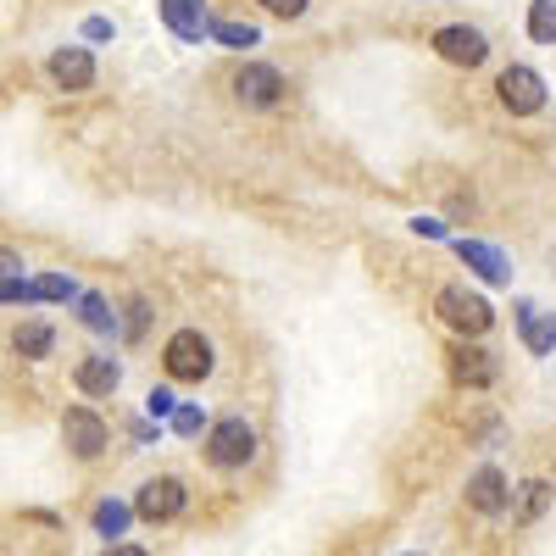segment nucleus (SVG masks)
<instances>
[{
	"label": "nucleus",
	"instance_id": "29",
	"mask_svg": "<svg viewBox=\"0 0 556 556\" xmlns=\"http://www.w3.org/2000/svg\"><path fill=\"white\" fill-rule=\"evenodd\" d=\"M406 228H412V235H424V240H451V228L440 217H412Z\"/></svg>",
	"mask_w": 556,
	"mask_h": 556
},
{
	"label": "nucleus",
	"instance_id": "25",
	"mask_svg": "<svg viewBox=\"0 0 556 556\" xmlns=\"http://www.w3.org/2000/svg\"><path fill=\"white\" fill-rule=\"evenodd\" d=\"M256 7H262L267 17H278V23H301V17L312 12V0H256Z\"/></svg>",
	"mask_w": 556,
	"mask_h": 556
},
{
	"label": "nucleus",
	"instance_id": "6",
	"mask_svg": "<svg viewBox=\"0 0 556 556\" xmlns=\"http://www.w3.org/2000/svg\"><path fill=\"white\" fill-rule=\"evenodd\" d=\"M429 45L445 67H462V73H479L490 62V34L473 28V23H445V28H434Z\"/></svg>",
	"mask_w": 556,
	"mask_h": 556
},
{
	"label": "nucleus",
	"instance_id": "7",
	"mask_svg": "<svg viewBox=\"0 0 556 556\" xmlns=\"http://www.w3.org/2000/svg\"><path fill=\"white\" fill-rule=\"evenodd\" d=\"M62 440L78 462H101L106 445H112V429H106V417L96 406H67L62 412Z\"/></svg>",
	"mask_w": 556,
	"mask_h": 556
},
{
	"label": "nucleus",
	"instance_id": "14",
	"mask_svg": "<svg viewBox=\"0 0 556 556\" xmlns=\"http://www.w3.org/2000/svg\"><path fill=\"white\" fill-rule=\"evenodd\" d=\"M73 384H78V395H89V401H112V395L123 390V362H117V356H84V362L73 367Z\"/></svg>",
	"mask_w": 556,
	"mask_h": 556
},
{
	"label": "nucleus",
	"instance_id": "27",
	"mask_svg": "<svg viewBox=\"0 0 556 556\" xmlns=\"http://www.w3.org/2000/svg\"><path fill=\"white\" fill-rule=\"evenodd\" d=\"M0 301H39V285H34V278H0Z\"/></svg>",
	"mask_w": 556,
	"mask_h": 556
},
{
	"label": "nucleus",
	"instance_id": "18",
	"mask_svg": "<svg viewBox=\"0 0 556 556\" xmlns=\"http://www.w3.org/2000/svg\"><path fill=\"white\" fill-rule=\"evenodd\" d=\"M212 45H223V51H240L251 56L262 45V28L256 23H240V17H212Z\"/></svg>",
	"mask_w": 556,
	"mask_h": 556
},
{
	"label": "nucleus",
	"instance_id": "17",
	"mask_svg": "<svg viewBox=\"0 0 556 556\" xmlns=\"http://www.w3.org/2000/svg\"><path fill=\"white\" fill-rule=\"evenodd\" d=\"M128 523H134V501H117V495L96 501V513H89V529H96L106 545H112V540H123V534H128Z\"/></svg>",
	"mask_w": 556,
	"mask_h": 556
},
{
	"label": "nucleus",
	"instance_id": "8",
	"mask_svg": "<svg viewBox=\"0 0 556 556\" xmlns=\"http://www.w3.org/2000/svg\"><path fill=\"white\" fill-rule=\"evenodd\" d=\"M184 506H190V490H184V479H178V473H156V479L139 484L134 518H146V523H173V518H184Z\"/></svg>",
	"mask_w": 556,
	"mask_h": 556
},
{
	"label": "nucleus",
	"instance_id": "11",
	"mask_svg": "<svg viewBox=\"0 0 556 556\" xmlns=\"http://www.w3.org/2000/svg\"><path fill=\"white\" fill-rule=\"evenodd\" d=\"M468 506L479 518H506L513 513V479H506L495 462H484V468L468 473Z\"/></svg>",
	"mask_w": 556,
	"mask_h": 556
},
{
	"label": "nucleus",
	"instance_id": "16",
	"mask_svg": "<svg viewBox=\"0 0 556 556\" xmlns=\"http://www.w3.org/2000/svg\"><path fill=\"white\" fill-rule=\"evenodd\" d=\"M551 501H556V490H551V479H523V484L513 490V523H518V529H529V523H540Z\"/></svg>",
	"mask_w": 556,
	"mask_h": 556
},
{
	"label": "nucleus",
	"instance_id": "1",
	"mask_svg": "<svg viewBox=\"0 0 556 556\" xmlns=\"http://www.w3.org/2000/svg\"><path fill=\"white\" fill-rule=\"evenodd\" d=\"M162 374L167 384H206L217 374V345L201 329H173L162 345Z\"/></svg>",
	"mask_w": 556,
	"mask_h": 556
},
{
	"label": "nucleus",
	"instance_id": "22",
	"mask_svg": "<svg viewBox=\"0 0 556 556\" xmlns=\"http://www.w3.org/2000/svg\"><path fill=\"white\" fill-rule=\"evenodd\" d=\"M167 429H173L178 440H195V434H206V429H212V417H206L195 401H178V412L167 417Z\"/></svg>",
	"mask_w": 556,
	"mask_h": 556
},
{
	"label": "nucleus",
	"instance_id": "10",
	"mask_svg": "<svg viewBox=\"0 0 556 556\" xmlns=\"http://www.w3.org/2000/svg\"><path fill=\"white\" fill-rule=\"evenodd\" d=\"M156 12L178 45H206L212 39V0H156Z\"/></svg>",
	"mask_w": 556,
	"mask_h": 556
},
{
	"label": "nucleus",
	"instance_id": "31",
	"mask_svg": "<svg viewBox=\"0 0 556 556\" xmlns=\"http://www.w3.org/2000/svg\"><path fill=\"white\" fill-rule=\"evenodd\" d=\"M17 273H23V256L0 245V278H17Z\"/></svg>",
	"mask_w": 556,
	"mask_h": 556
},
{
	"label": "nucleus",
	"instance_id": "4",
	"mask_svg": "<svg viewBox=\"0 0 556 556\" xmlns=\"http://www.w3.org/2000/svg\"><path fill=\"white\" fill-rule=\"evenodd\" d=\"M495 101H501V112H513V117H540V112H545V101H551L545 73H540V67H529V62L501 67V73H495Z\"/></svg>",
	"mask_w": 556,
	"mask_h": 556
},
{
	"label": "nucleus",
	"instance_id": "28",
	"mask_svg": "<svg viewBox=\"0 0 556 556\" xmlns=\"http://www.w3.org/2000/svg\"><path fill=\"white\" fill-rule=\"evenodd\" d=\"M84 39L89 45H106V39H117V23L112 17H84Z\"/></svg>",
	"mask_w": 556,
	"mask_h": 556
},
{
	"label": "nucleus",
	"instance_id": "13",
	"mask_svg": "<svg viewBox=\"0 0 556 556\" xmlns=\"http://www.w3.org/2000/svg\"><path fill=\"white\" fill-rule=\"evenodd\" d=\"M45 73H51V84L67 89V96H84V89H96V56H89V45H62V51H51Z\"/></svg>",
	"mask_w": 556,
	"mask_h": 556
},
{
	"label": "nucleus",
	"instance_id": "9",
	"mask_svg": "<svg viewBox=\"0 0 556 556\" xmlns=\"http://www.w3.org/2000/svg\"><path fill=\"white\" fill-rule=\"evenodd\" d=\"M451 251L462 256V267H468V273L479 278V285H495V290L513 285V256H506L501 245H490V240H468V235H462V240H451Z\"/></svg>",
	"mask_w": 556,
	"mask_h": 556
},
{
	"label": "nucleus",
	"instance_id": "26",
	"mask_svg": "<svg viewBox=\"0 0 556 556\" xmlns=\"http://www.w3.org/2000/svg\"><path fill=\"white\" fill-rule=\"evenodd\" d=\"M146 412H151V417H156V424H167V417H173V412H178V395H173V390H167V384H156V390H151V395H146Z\"/></svg>",
	"mask_w": 556,
	"mask_h": 556
},
{
	"label": "nucleus",
	"instance_id": "24",
	"mask_svg": "<svg viewBox=\"0 0 556 556\" xmlns=\"http://www.w3.org/2000/svg\"><path fill=\"white\" fill-rule=\"evenodd\" d=\"M34 285H39V301H78L84 295L67 273H45V278H34Z\"/></svg>",
	"mask_w": 556,
	"mask_h": 556
},
{
	"label": "nucleus",
	"instance_id": "19",
	"mask_svg": "<svg viewBox=\"0 0 556 556\" xmlns=\"http://www.w3.org/2000/svg\"><path fill=\"white\" fill-rule=\"evenodd\" d=\"M12 351L23 362H45L56 351V329H51V323H17V329H12Z\"/></svg>",
	"mask_w": 556,
	"mask_h": 556
},
{
	"label": "nucleus",
	"instance_id": "32",
	"mask_svg": "<svg viewBox=\"0 0 556 556\" xmlns=\"http://www.w3.org/2000/svg\"><path fill=\"white\" fill-rule=\"evenodd\" d=\"M134 440H139V445H151V440H162V424H156V429H151V424H134Z\"/></svg>",
	"mask_w": 556,
	"mask_h": 556
},
{
	"label": "nucleus",
	"instance_id": "3",
	"mask_svg": "<svg viewBox=\"0 0 556 556\" xmlns=\"http://www.w3.org/2000/svg\"><path fill=\"white\" fill-rule=\"evenodd\" d=\"M256 429L245 424L240 412H228V417H217V424L206 429V462L217 473H240V468H251L256 462Z\"/></svg>",
	"mask_w": 556,
	"mask_h": 556
},
{
	"label": "nucleus",
	"instance_id": "23",
	"mask_svg": "<svg viewBox=\"0 0 556 556\" xmlns=\"http://www.w3.org/2000/svg\"><path fill=\"white\" fill-rule=\"evenodd\" d=\"M123 312H128V317H123V340L139 345V340H146V323H151V301H146V295H134Z\"/></svg>",
	"mask_w": 556,
	"mask_h": 556
},
{
	"label": "nucleus",
	"instance_id": "33",
	"mask_svg": "<svg viewBox=\"0 0 556 556\" xmlns=\"http://www.w3.org/2000/svg\"><path fill=\"white\" fill-rule=\"evenodd\" d=\"M406 556H417V551H406Z\"/></svg>",
	"mask_w": 556,
	"mask_h": 556
},
{
	"label": "nucleus",
	"instance_id": "5",
	"mask_svg": "<svg viewBox=\"0 0 556 556\" xmlns=\"http://www.w3.org/2000/svg\"><path fill=\"white\" fill-rule=\"evenodd\" d=\"M228 89H235V101H240L245 112H278V106L290 101V78L278 73L273 62H245Z\"/></svg>",
	"mask_w": 556,
	"mask_h": 556
},
{
	"label": "nucleus",
	"instance_id": "20",
	"mask_svg": "<svg viewBox=\"0 0 556 556\" xmlns=\"http://www.w3.org/2000/svg\"><path fill=\"white\" fill-rule=\"evenodd\" d=\"M78 323H84L89 334H123V317H117L112 301L96 295V290H84V295H78Z\"/></svg>",
	"mask_w": 556,
	"mask_h": 556
},
{
	"label": "nucleus",
	"instance_id": "12",
	"mask_svg": "<svg viewBox=\"0 0 556 556\" xmlns=\"http://www.w3.org/2000/svg\"><path fill=\"white\" fill-rule=\"evenodd\" d=\"M445 367H451V379L462 384V390H490L495 384V356L479 345V340H456L451 351H445Z\"/></svg>",
	"mask_w": 556,
	"mask_h": 556
},
{
	"label": "nucleus",
	"instance_id": "21",
	"mask_svg": "<svg viewBox=\"0 0 556 556\" xmlns=\"http://www.w3.org/2000/svg\"><path fill=\"white\" fill-rule=\"evenodd\" d=\"M523 34H529V45H545V51H556V0H529Z\"/></svg>",
	"mask_w": 556,
	"mask_h": 556
},
{
	"label": "nucleus",
	"instance_id": "30",
	"mask_svg": "<svg viewBox=\"0 0 556 556\" xmlns=\"http://www.w3.org/2000/svg\"><path fill=\"white\" fill-rule=\"evenodd\" d=\"M101 556H151V551H146V545H134V540H112Z\"/></svg>",
	"mask_w": 556,
	"mask_h": 556
},
{
	"label": "nucleus",
	"instance_id": "2",
	"mask_svg": "<svg viewBox=\"0 0 556 556\" xmlns=\"http://www.w3.org/2000/svg\"><path fill=\"white\" fill-rule=\"evenodd\" d=\"M434 312H440V323H445L456 340H484L495 329V306L479 290H468V285H440Z\"/></svg>",
	"mask_w": 556,
	"mask_h": 556
},
{
	"label": "nucleus",
	"instance_id": "15",
	"mask_svg": "<svg viewBox=\"0 0 556 556\" xmlns=\"http://www.w3.org/2000/svg\"><path fill=\"white\" fill-rule=\"evenodd\" d=\"M513 312H518V340H523V351H529V356H551V351H556V312H545V306H534V301H518Z\"/></svg>",
	"mask_w": 556,
	"mask_h": 556
}]
</instances>
